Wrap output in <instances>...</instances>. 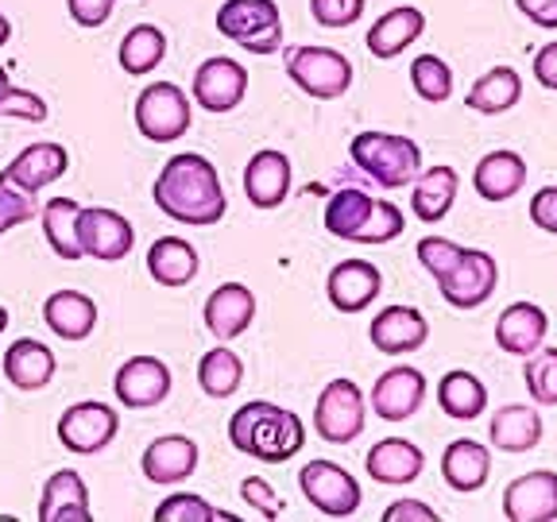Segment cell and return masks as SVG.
Here are the masks:
<instances>
[{"label":"cell","mask_w":557,"mask_h":522,"mask_svg":"<svg viewBox=\"0 0 557 522\" xmlns=\"http://www.w3.org/2000/svg\"><path fill=\"white\" fill-rule=\"evenodd\" d=\"M499 283V263L492 252H480V248H465L461 260L453 263V271L445 278H437V290L453 310H476L487 298L496 295Z\"/></svg>","instance_id":"cell-8"},{"label":"cell","mask_w":557,"mask_h":522,"mask_svg":"<svg viewBox=\"0 0 557 522\" xmlns=\"http://www.w3.org/2000/svg\"><path fill=\"white\" fill-rule=\"evenodd\" d=\"M54 368H59L54 364V352L44 340L20 337L4 352V375H9V383L20 387V391H44L47 383L54 380Z\"/></svg>","instance_id":"cell-31"},{"label":"cell","mask_w":557,"mask_h":522,"mask_svg":"<svg viewBox=\"0 0 557 522\" xmlns=\"http://www.w3.org/2000/svg\"><path fill=\"white\" fill-rule=\"evenodd\" d=\"M442 476H445V484H449L453 492H461V496L480 492V487L487 484V476H492V449L472 442V437H457V442H449L442 452Z\"/></svg>","instance_id":"cell-24"},{"label":"cell","mask_w":557,"mask_h":522,"mask_svg":"<svg viewBox=\"0 0 557 522\" xmlns=\"http://www.w3.org/2000/svg\"><path fill=\"white\" fill-rule=\"evenodd\" d=\"M372 201L364 190H337L330 201H325V233L337 236V240H357V233L364 228L368 213H372Z\"/></svg>","instance_id":"cell-37"},{"label":"cell","mask_w":557,"mask_h":522,"mask_svg":"<svg viewBox=\"0 0 557 522\" xmlns=\"http://www.w3.org/2000/svg\"><path fill=\"white\" fill-rule=\"evenodd\" d=\"M368 422V402L352 380H333L318 395V407H313V430L318 437L330 445H352L364 434Z\"/></svg>","instance_id":"cell-6"},{"label":"cell","mask_w":557,"mask_h":522,"mask_svg":"<svg viewBox=\"0 0 557 522\" xmlns=\"http://www.w3.org/2000/svg\"><path fill=\"white\" fill-rule=\"evenodd\" d=\"M166 54V35L156 24H136L128 35L121 39V66L124 74H148L163 62Z\"/></svg>","instance_id":"cell-38"},{"label":"cell","mask_w":557,"mask_h":522,"mask_svg":"<svg viewBox=\"0 0 557 522\" xmlns=\"http://www.w3.org/2000/svg\"><path fill=\"white\" fill-rule=\"evenodd\" d=\"M9 86H12V82H9V70L0 66V94H4V89H9Z\"/></svg>","instance_id":"cell-54"},{"label":"cell","mask_w":557,"mask_h":522,"mask_svg":"<svg viewBox=\"0 0 557 522\" xmlns=\"http://www.w3.org/2000/svg\"><path fill=\"white\" fill-rule=\"evenodd\" d=\"M519 97H522L519 70L492 66L487 74H480V78L472 82L465 104H469L472 113H480V116H499V113H511L515 104H519Z\"/></svg>","instance_id":"cell-33"},{"label":"cell","mask_w":557,"mask_h":522,"mask_svg":"<svg viewBox=\"0 0 557 522\" xmlns=\"http://www.w3.org/2000/svg\"><path fill=\"white\" fill-rule=\"evenodd\" d=\"M113 391L128 410L159 407L171 395V368L159 357H132L116 368Z\"/></svg>","instance_id":"cell-13"},{"label":"cell","mask_w":557,"mask_h":522,"mask_svg":"<svg viewBox=\"0 0 557 522\" xmlns=\"http://www.w3.org/2000/svg\"><path fill=\"white\" fill-rule=\"evenodd\" d=\"M287 74L302 94L318 101H337L352 86V62L333 47H290Z\"/></svg>","instance_id":"cell-5"},{"label":"cell","mask_w":557,"mask_h":522,"mask_svg":"<svg viewBox=\"0 0 557 522\" xmlns=\"http://www.w3.org/2000/svg\"><path fill=\"white\" fill-rule=\"evenodd\" d=\"M78 244H82V256L116 263L132 252L136 233H132V221L124 213L104 206H89L78 213Z\"/></svg>","instance_id":"cell-11"},{"label":"cell","mask_w":557,"mask_h":522,"mask_svg":"<svg viewBox=\"0 0 557 522\" xmlns=\"http://www.w3.org/2000/svg\"><path fill=\"white\" fill-rule=\"evenodd\" d=\"M116 430H121V414L113 407H104V402H74L59 418L62 449L78 452V457L101 452L116 437Z\"/></svg>","instance_id":"cell-10"},{"label":"cell","mask_w":557,"mask_h":522,"mask_svg":"<svg viewBox=\"0 0 557 522\" xmlns=\"http://www.w3.org/2000/svg\"><path fill=\"white\" fill-rule=\"evenodd\" d=\"M522 368V380H527V391L539 407H557V348L554 345H542L534 348Z\"/></svg>","instance_id":"cell-39"},{"label":"cell","mask_w":557,"mask_h":522,"mask_svg":"<svg viewBox=\"0 0 557 522\" xmlns=\"http://www.w3.org/2000/svg\"><path fill=\"white\" fill-rule=\"evenodd\" d=\"M240 499H248V507H252V511H260L263 519H278V514H283V499H278V492L263 476H248V480H244V484H240Z\"/></svg>","instance_id":"cell-47"},{"label":"cell","mask_w":557,"mask_h":522,"mask_svg":"<svg viewBox=\"0 0 557 522\" xmlns=\"http://www.w3.org/2000/svg\"><path fill=\"white\" fill-rule=\"evenodd\" d=\"M151 198L163 209L166 217L178 225H218L225 217V186H221L218 166L209 163L206 156H171L163 163V171L156 174Z\"/></svg>","instance_id":"cell-1"},{"label":"cell","mask_w":557,"mask_h":522,"mask_svg":"<svg viewBox=\"0 0 557 522\" xmlns=\"http://www.w3.org/2000/svg\"><path fill=\"white\" fill-rule=\"evenodd\" d=\"M383 522H437V511L426 504H418V499H399L383 511Z\"/></svg>","instance_id":"cell-50"},{"label":"cell","mask_w":557,"mask_h":522,"mask_svg":"<svg viewBox=\"0 0 557 522\" xmlns=\"http://www.w3.org/2000/svg\"><path fill=\"white\" fill-rule=\"evenodd\" d=\"M256 322V295L244 283H221L213 295L206 298V330L228 345L240 333H248V325Z\"/></svg>","instance_id":"cell-18"},{"label":"cell","mask_w":557,"mask_h":522,"mask_svg":"<svg viewBox=\"0 0 557 522\" xmlns=\"http://www.w3.org/2000/svg\"><path fill=\"white\" fill-rule=\"evenodd\" d=\"M364 9L368 0H310V16L322 27H352Z\"/></svg>","instance_id":"cell-45"},{"label":"cell","mask_w":557,"mask_h":522,"mask_svg":"<svg viewBox=\"0 0 557 522\" xmlns=\"http://www.w3.org/2000/svg\"><path fill=\"white\" fill-rule=\"evenodd\" d=\"M364 469L375 484H387V487H403V484H414L426 469V457L418 449L414 442L407 437H383L368 449L364 457Z\"/></svg>","instance_id":"cell-20"},{"label":"cell","mask_w":557,"mask_h":522,"mask_svg":"<svg viewBox=\"0 0 557 522\" xmlns=\"http://www.w3.org/2000/svg\"><path fill=\"white\" fill-rule=\"evenodd\" d=\"M44 322L54 337L86 340L97 325V302L82 290H54L44 302Z\"/></svg>","instance_id":"cell-30"},{"label":"cell","mask_w":557,"mask_h":522,"mask_svg":"<svg viewBox=\"0 0 557 522\" xmlns=\"http://www.w3.org/2000/svg\"><path fill=\"white\" fill-rule=\"evenodd\" d=\"M487 442L499 452H531L542 442V414L539 407L527 402H507L496 410L492 426H487Z\"/></svg>","instance_id":"cell-26"},{"label":"cell","mask_w":557,"mask_h":522,"mask_svg":"<svg viewBox=\"0 0 557 522\" xmlns=\"http://www.w3.org/2000/svg\"><path fill=\"white\" fill-rule=\"evenodd\" d=\"M218 519H233L225 511H213L201 496H190V492H174L163 504L156 507V522H218Z\"/></svg>","instance_id":"cell-41"},{"label":"cell","mask_w":557,"mask_h":522,"mask_svg":"<svg viewBox=\"0 0 557 522\" xmlns=\"http://www.w3.org/2000/svg\"><path fill=\"white\" fill-rule=\"evenodd\" d=\"M248 94V70L236 59H206L194 74V101L206 109V113H233L236 104Z\"/></svg>","instance_id":"cell-12"},{"label":"cell","mask_w":557,"mask_h":522,"mask_svg":"<svg viewBox=\"0 0 557 522\" xmlns=\"http://www.w3.org/2000/svg\"><path fill=\"white\" fill-rule=\"evenodd\" d=\"M9 330V310H4V306H0V333Z\"/></svg>","instance_id":"cell-55"},{"label":"cell","mask_w":557,"mask_h":522,"mask_svg":"<svg viewBox=\"0 0 557 522\" xmlns=\"http://www.w3.org/2000/svg\"><path fill=\"white\" fill-rule=\"evenodd\" d=\"M198 383L209 399H233L244 383V360L218 340V348H209L198 360Z\"/></svg>","instance_id":"cell-36"},{"label":"cell","mask_w":557,"mask_h":522,"mask_svg":"<svg viewBox=\"0 0 557 522\" xmlns=\"http://www.w3.org/2000/svg\"><path fill=\"white\" fill-rule=\"evenodd\" d=\"M218 32L248 54H275L283 47V16L275 0H225L218 9Z\"/></svg>","instance_id":"cell-4"},{"label":"cell","mask_w":557,"mask_h":522,"mask_svg":"<svg viewBox=\"0 0 557 522\" xmlns=\"http://www.w3.org/2000/svg\"><path fill=\"white\" fill-rule=\"evenodd\" d=\"M461 252L465 248L457 240H449V236H426V240H418V263L426 268V275H434V283L449 275L453 263L461 260Z\"/></svg>","instance_id":"cell-44"},{"label":"cell","mask_w":557,"mask_h":522,"mask_svg":"<svg viewBox=\"0 0 557 522\" xmlns=\"http://www.w3.org/2000/svg\"><path fill=\"white\" fill-rule=\"evenodd\" d=\"M383 290V275L375 263L368 260H341L337 268L330 271V278H325V295H330L333 310L341 313H360L368 310V306L380 298Z\"/></svg>","instance_id":"cell-16"},{"label":"cell","mask_w":557,"mask_h":522,"mask_svg":"<svg viewBox=\"0 0 557 522\" xmlns=\"http://www.w3.org/2000/svg\"><path fill=\"white\" fill-rule=\"evenodd\" d=\"M422 32H426V12L414 9V4H399V9L383 12L372 24V32H368V39H364L368 54H372V59H395V54L407 51Z\"/></svg>","instance_id":"cell-25"},{"label":"cell","mask_w":557,"mask_h":522,"mask_svg":"<svg viewBox=\"0 0 557 522\" xmlns=\"http://www.w3.org/2000/svg\"><path fill=\"white\" fill-rule=\"evenodd\" d=\"M298 487L313 507L330 519H348L360 507V484L348 469L333 461H310L306 469H298Z\"/></svg>","instance_id":"cell-9"},{"label":"cell","mask_w":557,"mask_h":522,"mask_svg":"<svg viewBox=\"0 0 557 522\" xmlns=\"http://www.w3.org/2000/svg\"><path fill=\"white\" fill-rule=\"evenodd\" d=\"M437 407H442L449 418H457V422H472V418L484 414L487 387L472 372H465V368L445 372L442 383H437Z\"/></svg>","instance_id":"cell-34"},{"label":"cell","mask_w":557,"mask_h":522,"mask_svg":"<svg viewBox=\"0 0 557 522\" xmlns=\"http://www.w3.org/2000/svg\"><path fill=\"white\" fill-rule=\"evenodd\" d=\"M403 228H407V221H403V209L395 201H372V213L352 244H392Z\"/></svg>","instance_id":"cell-42"},{"label":"cell","mask_w":557,"mask_h":522,"mask_svg":"<svg viewBox=\"0 0 557 522\" xmlns=\"http://www.w3.org/2000/svg\"><path fill=\"white\" fill-rule=\"evenodd\" d=\"M136 128L151 144H174L190 128V97L174 82H151L136 97Z\"/></svg>","instance_id":"cell-7"},{"label":"cell","mask_w":557,"mask_h":522,"mask_svg":"<svg viewBox=\"0 0 557 522\" xmlns=\"http://www.w3.org/2000/svg\"><path fill=\"white\" fill-rule=\"evenodd\" d=\"M410 86H414V94L422 97V101L442 104L453 97V70L445 66V59H437V54H418V59L410 62Z\"/></svg>","instance_id":"cell-40"},{"label":"cell","mask_w":557,"mask_h":522,"mask_svg":"<svg viewBox=\"0 0 557 522\" xmlns=\"http://www.w3.org/2000/svg\"><path fill=\"white\" fill-rule=\"evenodd\" d=\"M414 190H410V213L426 225H437V221L449 217L453 201H457V186H461V174L453 166H430L414 178Z\"/></svg>","instance_id":"cell-29"},{"label":"cell","mask_w":557,"mask_h":522,"mask_svg":"<svg viewBox=\"0 0 557 522\" xmlns=\"http://www.w3.org/2000/svg\"><path fill=\"white\" fill-rule=\"evenodd\" d=\"M372 345L380 348L383 357H407L418 352L430 337V322L414 306H387L372 318V330H368Z\"/></svg>","instance_id":"cell-17"},{"label":"cell","mask_w":557,"mask_h":522,"mask_svg":"<svg viewBox=\"0 0 557 522\" xmlns=\"http://www.w3.org/2000/svg\"><path fill=\"white\" fill-rule=\"evenodd\" d=\"M32 217H35V194L20 190L16 183H9V178L0 174V236L20 228Z\"/></svg>","instance_id":"cell-43"},{"label":"cell","mask_w":557,"mask_h":522,"mask_svg":"<svg viewBox=\"0 0 557 522\" xmlns=\"http://www.w3.org/2000/svg\"><path fill=\"white\" fill-rule=\"evenodd\" d=\"M0 116H20V121H47V101L39 94H27V89H4L0 94Z\"/></svg>","instance_id":"cell-46"},{"label":"cell","mask_w":557,"mask_h":522,"mask_svg":"<svg viewBox=\"0 0 557 522\" xmlns=\"http://www.w3.org/2000/svg\"><path fill=\"white\" fill-rule=\"evenodd\" d=\"M531 221L542 233L557 236V186H546L531 198Z\"/></svg>","instance_id":"cell-49"},{"label":"cell","mask_w":557,"mask_h":522,"mask_svg":"<svg viewBox=\"0 0 557 522\" xmlns=\"http://www.w3.org/2000/svg\"><path fill=\"white\" fill-rule=\"evenodd\" d=\"M546 333L549 318L534 302H511L496 318V345L504 348L507 357H531L534 348L546 345Z\"/></svg>","instance_id":"cell-22"},{"label":"cell","mask_w":557,"mask_h":522,"mask_svg":"<svg viewBox=\"0 0 557 522\" xmlns=\"http://www.w3.org/2000/svg\"><path fill=\"white\" fill-rule=\"evenodd\" d=\"M198 248L183 236H159L148 248V271L159 287H186L198 275Z\"/></svg>","instance_id":"cell-32"},{"label":"cell","mask_w":557,"mask_h":522,"mask_svg":"<svg viewBox=\"0 0 557 522\" xmlns=\"http://www.w3.org/2000/svg\"><path fill=\"white\" fill-rule=\"evenodd\" d=\"M531 70H534V78H539V86H546V89H554V94H557V39H554V44H546V47H539Z\"/></svg>","instance_id":"cell-52"},{"label":"cell","mask_w":557,"mask_h":522,"mask_svg":"<svg viewBox=\"0 0 557 522\" xmlns=\"http://www.w3.org/2000/svg\"><path fill=\"white\" fill-rule=\"evenodd\" d=\"M504 514L511 522H554L557 519V472L534 469L504 487Z\"/></svg>","instance_id":"cell-14"},{"label":"cell","mask_w":557,"mask_h":522,"mask_svg":"<svg viewBox=\"0 0 557 522\" xmlns=\"http://www.w3.org/2000/svg\"><path fill=\"white\" fill-rule=\"evenodd\" d=\"M422 399H426V375L407 364L387 368L372 387V410L383 422H407L410 414H418Z\"/></svg>","instance_id":"cell-15"},{"label":"cell","mask_w":557,"mask_h":522,"mask_svg":"<svg viewBox=\"0 0 557 522\" xmlns=\"http://www.w3.org/2000/svg\"><path fill=\"white\" fill-rule=\"evenodd\" d=\"M70 171V156L62 144H51V139H44V144H32V148H24L16 159H12L9 166H4V178L9 183H16L20 190L27 194H39L47 190L51 183H59L62 174Z\"/></svg>","instance_id":"cell-19"},{"label":"cell","mask_w":557,"mask_h":522,"mask_svg":"<svg viewBox=\"0 0 557 522\" xmlns=\"http://www.w3.org/2000/svg\"><path fill=\"white\" fill-rule=\"evenodd\" d=\"M144 476L151 484H183L186 476L198 472V442L183 434H166L144 449Z\"/></svg>","instance_id":"cell-23"},{"label":"cell","mask_w":557,"mask_h":522,"mask_svg":"<svg viewBox=\"0 0 557 522\" xmlns=\"http://www.w3.org/2000/svg\"><path fill=\"white\" fill-rule=\"evenodd\" d=\"M70 9V20L82 27H101L109 24V16H113L116 0H66Z\"/></svg>","instance_id":"cell-48"},{"label":"cell","mask_w":557,"mask_h":522,"mask_svg":"<svg viewBox=\"0 0 557 522\" xmlns=\"http://www.w3.org/2000/svg\"><path fill=\"white\" fill-rule=\"evenodd\" d=\"M78 213L82 206L74 198H51L44 206V233L51 252L59 260H82V244H78Z\"/></svg>","instance_id":"cell-35"},{"label":"cell","mask_w":557,"mask_h":522,"mask_svg":"<svg viewBox=\"0 0 557 522\" xmlns=\"http://www.w3.org/2000/svg\"><path fill=\"white\" fill-rule=\"evenodd\" d=\"M472 186L484 201H507L527 186V159L519 151H487L472 171Z\"/></svg>","instance_id":"cell-27"},{"label":"cell","mask_w":557,"mask_h":522,"mask_svg":"<svg viewBox=\"0 0 557 522\" xmlns=\"http://www.w3.org/2000/svg\"><path fill=\"white\" fill-rule=\"evenodd\" d=\"M348 156L372 183L387 186V190H403L422 174V151L414 139L392 136V132H360L348 144Z\"/></svg>","instance_id":"cell-3"},{"label":"cell","mask_w":557,"mask_h":522,"mask_svg":"<svg viewBox=\"0 0 557 522\" xmlns=\"http://www.w3.org/2000/svg\"><path fill=\"white\" fill-rule=\"evenodd\" d=\"M228 442H233L236 452H248V457H256V461H263V464H283L302 452L306 426L295 410L256 399L233 414V422H228Z\"/></svg>","instance_id":"cell-2"},{"label":"cell","mask_w":557,"mask_h":522,"mask_svg":"<svg viewBox=\"0 0 557 522\" xmlns=\"http://www.w3.org/2000/svg\"><path fill=\"white\" fill-rule=\"evenodd\" d=\"M12 39V24H9V16H0V47L9 44Z\"/></svg>","instance_id":"cell-53"},{"label":"cell","mask_w":557,"mask_h":522,"mask_svg":"<svg viewBox=\"0 0 557 522\" xmlns=\"http://www.w3.org/2000/svg\"><path fill=\"white\" fill-rule=\"evenodd\" d=\"M244 194L256 209H275L290 194V159L275 148H263L244 166Z\"/></svg>","instance_id":"cell-21"},{"label":"cell","mask_w":557,"mask_h":522,"mask_svg":"<svg viewBox=\"0 0 557 522\" xmlns=\"http://www.w3.org/2000/svg\"><path fill=\"white\" fill-rule=\"evenodd\" d=\"M515 9L531 20V24L557 32V0H515Z\"/></svg>","instance_id":"cell-51"},{"label":"cell","mask_w":557,"mask_h":522,"mask_svg":"<svg viewBox=\"0 0 557 522\" xmlns=\"http://www.w3.org/2000/svg\"><path fill=\"white\" fill-rule=\"evenodd\" d=\"M89 487L74 469L54 472L39 496V519L44 522H89Z\"/></svg>","instance_id":"cell-28"}]
</instances>
